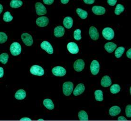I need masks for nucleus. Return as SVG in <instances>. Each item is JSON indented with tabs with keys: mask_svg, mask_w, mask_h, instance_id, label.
Listing matches in <instances>:
<instances>
[{
	"mask_svg": "<svg viewBox=\"0 0 131 121\" xmlns=\"http://www.w3.org/2000/svg\"><path fill=\"white\" fill-rule=\"evenodd\" d=\"M43 104L44 106L47 109L50 110H53L54 108H55V105H54L53 102L52 101V100L49 99V98L45 99L43 100Z\"/></svg>",
	"mask_w": 131,
	"mask_h": 121,
	"instance_id": "obj_18",
	"label": "nucleus"
},
{
	"mask_svg": "<svg viewBox=\"0 0 131 121\" xmlns=\"http://www.w3.org/2000/svg\"><path fill=\"white\" fill-rule=\"evenodd\" d=\"M125 114L126 116L128 118H130L131 117V105H128L125 108Z\"/></svg>",
	"mask_w": 131,
	"mask_h": 121,
	"instance_id": "obj_34",
	"label": "nucleus"
},
{
	"mask_svg": "<svg viewBox=\"0 0 131 121\" xmlns=\"http://www.w3.org/2000/svg\"><path fill=\"white\" fill-rule=\"evenodd\" d=\"M21 38L25 45L27 46L32 45L33 40L32 36L30 34L28 33H23L21 36Z\"/></svg>",
	"mask_w": 131,
	"mask_h": 121,
	"instance_id": "obj_5",
	"label": "nucleus"
},
{
	"mask_svg": "<svg viewBox=\"0 0 131 121\" xmlns=\"http://www.w3.org/2000/svg\"><path fill=\"white\" fill-rule=\"evenodd\" d=\"M4 75V69L3 68L0 67V79L2 78Z\"/></svg>",
	"mask_w": 131,
	"mask_h": 121,
	"instance_id": "obj_38",
	"label": "nucleus"
},
{
	"mask_svg": "<svg viewBox=\"0 0 131 121\" xmlns=\"http://www.w3.org/2000/svg\"><path fill=\"white\" fill-rule=\"evenodd\" d=\"M85 86L83 84L80 83L78 84L75 87V89L73 91V95L75 96H78L81 95L85 91Z\"/></svg>",
	"mask_w": 131,
	"mask_h": 121,
	"instance_id": "obj_15",
	"label": "nucleus"
},
{
	"mask_svg": "<svg viewBox=\"0 0 131 121\" xmlns=\"http://www.w3.org/2000/svg\"><path fill=\"white\" fill-rule=\"evenodd\" d=\"M112 84L111 79L108 75H105L102 78L101 81V85L104 87H107Z\"/></svg>",
	"mask_w": 131,
	"mask_h": 121,
	"instance_id": "obj_17",
	"label": "nucleus"
},
{
	"mask_svg": "<svg viewBox=\"0 0 131 121\" xmlns=\"http://www.w3.org/2000/svg\"><path fill=\"white\" fill-rule=\"evenodd\" d=\"M117 3V0H107V3L110 6H114Z\"/></svg>",
	"mask_w": 131,
	"mask_h": 121,
	"instance_id": "obj_35",
	"label": "nucleus"
},
{
	"mask_svg": "<svg viewBox=\"0 0 131 121\" xmlns=\"http://www.w3.org/2000/svg\"><path fill=\"white\" fill-rule=\"evenodd\" d=\"M100 70V65L99 62L94 60L92 61L90 65V71L93 75H96L98 74Z\"/></svg>",
	"mask_w": 131,
	"mask_h": 121,
	"instance_id": "obj_10",
	"label": "nucleus"
},
{
	"mask_svg": "<svg viewBox=\"0 0 131 121\" xmlns=\"http://www.w3.org/2000/svg\"><path fill=\"white\" fill-rule=\"evenodd\" d=\"M8 40V36L5 33L0 32V44L6 42Z\"/></svg>",
	"mask_w": 131,
	"mask_h": 121,
	"instance_id": "obj_33",
	"label": "nucleus"
},
{
	"mask_svg": "<svg viewBox=\"0 0 131 121\" xmlns=\"http://www.w3.org/2000/svg\"><path fill=\"white\" fill-rule=\"evenodd\" d=\"M63 25L67 29H71L73 25V20L70 17H66L63 20Z\"/></svg>",
	"mask_w": 131,
	"mask_h": 121,
	"instance_id": "obj_21",
	"label": "nucleus"
},
{
	"mask_svg": "<svg viewBox=\"0 0 131 121\" xmlns=\"http://www.w3.org/2000/svg\"><path fill=\"white\" fill-rule=\"evenodd\" d=\"M10 50L13 56H18L21 52V47L19 43L14 42L10 45Z\"/></svg>",
	"mask_w": 131,
	"mask_h": 121,
	"instance_id": "obj_1",
	"label": "nucleus"
},
{
	"mask_svg": "<svg viewBox=\"0 0 131 121\" xmlns=\"http://www.w3.org/2000/svg\"><path fill=\"white\" fill-rule=\"evenodd\" d=\"M95 100L97 101L101 102L104 100L103 93L101 90H96L95 92Z\"/></svg>",
	"mask_w": 131,
	"mask_h": 121,
	"instance_id": "obj_26",
	"label": "nucleus"
},
{
	"mask_svg": "<svg viewBox=\"0 0 131 121\" xmlns=\"http://www.w3.org/2000/svg\"><path fill=\"white\" fill-rule=\"evenodd\" d=\"M69 0H60L61 3L63 4H66L69 3Z\"/></svg>",
	"mask_w": 131,
	"mask_h": 121,
	"instance_id": "obj_42",
	"label": "nucleus"
},
{
	"mask_svg": "<svg viewBox=\"0 0 131 121\" xmlns=\"http://www.w3.org/2000/svg\"><path fill=\"white\" fill-rule=\"evenodd\" d=\"M74 88V85L71 82H66L63 84V94L66 96H69L71 94Z\"/></svg>",
	"mask_w": 131,
	"mask_h": 121,
	"instance_id": "obj_2",
	"label": "nucleus"
},
{
	"mask_svg": "<svg viewBox=\"0 0 131 121\" xmlns=\"http://www.w3.org/2000/svg\"><path fill=\"white\" fill-rule=\"evenodd\" d=\"M30 72L33 75L42 76L44 74V70L40 66L37 65H33L30 68Z\"/></svg>",
	"mask_w": 131,
	"mask_h": 121,
	"instance_id": "obj_3",
	"label": "nucleus"
},
{
	"mask_svg": "<svg viewBox=\"0 0 131 121\" xmlns=\"http://www.w3.org/2000/svg\"><path fill=\"white\" fill-rule=\"evenodd\" d=\"M117 47V45L115 44V43L109 42L106 43L105 44V49L106 51L108 53H112L114 50Z\"/></svg>",
	"mask_w": 131,
	"mask_h": 121,
	"instance_id": "obj_22",
	"label": "nucleus"
},
{
	"mask_svg": "<svg viewBox=\"0 0 131 121\" xmlns=\"http://www.w3.org/2000/svg\"><path fill=\"white\" fill-rule=\"evenodd\" d=\"M3 6L2 5V4H0V14L2 13V12L3 11Z\"/></svg>",
	"mask_w": 131,
	"mask_h": 121,
	"instance_id": "obj_43",
	"label": "nucleus"
},
{
	"mask_svg": "<svg viewBox=\"0 0 131 121\" xmlns=\"http://www.w3.org/2000/svg\"><path fill=\"white\" fill-rule=\"evenodd\" d=\"M120 90H121L120 86L116 84H115L113 85H112L110 89V91L113 94H116L118 93L120 91Z\"/></svg>",
	"mask_w": 131,
	"mask_h": 121,
	"instance_id": "obj_30",
	"label": "nucleus"
},
{
	"mask_svg": "<svg viewBox=\"0 0 131 121\" xmlns=\"http://www.w3.org/2000/svg\"><path fill=\"white\" fill-rule=\"evenodd\" d=\"M35 10L37 14L39 16L44 15L47 13L46 7L39 2H38L35 4Z\"/></svg>",
	"mask_w": 131,
	"mask_h": 121,
	"instance_id": "obj_7",
	"label": "nucleus"
},
{
	"mask_svg": "<svg viewBox=\"0 0 131 121\" xmlns=\"http://www.w3.org/2000/svg\"><path fill=\"white\" fill-rule=\"evenodd\" d=\"M23 1L20 0H12L10 2V6L13 9L19 8L23 5Z\"/></svg>",
	"mask_w": 131,
	"mask_h": 121,
	"instance_id": "obj_23",
	"label": "nucleus"
},
{
	"mask_svg": "<svg viewBox=\"0 0 131 121\" xmlns=\"http://www.w3.org/2000/svg\"><path fill=\"white\" fill-rule=\"evenodd\" d=\"M126 56L127 57V58H129V59H131V49H128V50H127V52H126Z\"/></svg>",
	"mask_w": 131,
	"mask_h": 121,
	"instance_id": "obj_39",
	"label": "nucleus"
},
{
	"mask_svg": "<svg viewBox=\"0 0 131 121\" xmlns=\"http://www.w3.org/2000/svg\"><path fill=\"white\" fill-rule=\"evenodd\" d=\"M40 47L42 49L46 51L49 54H52L54 53V50L51 44L48 41H44L40 44Z\"/></svg>",
	"mask_w": 131,
	"mask_h": 121,
	"instance_id": "obj_8",
	"label": "nucleus"
},
{
	"mask_svg": "<svg viewBox=\"0 0 131 121\" xmlns=\"http://www.w3.org/2000/svg\"><path fill=\"white\" fill-rule=\"evenodd\" d=\"M26 93L23 89H20L18 90L15 93L14 97L17 100H22L26 97Z\"/></svg>",
	"mask_w": 131,
	"mask_h": 121,
	"instance_id": "obj_20",
	"label": "nucleus"
},
{
	"mask_svg": "<svg viewBox=\"0 0 131 121\" xmlns=\"http://www.w3.org/2000/svg\"><path fill=\"white\" fill-rule=\"evenodd\" d=\"M9 59V55L8 54L4 53L0 55V62L4 65L6 64Z\"/></svg>",
	"mask_w": 131,
	"mask_h": 121,
	"instance_id": "obj_31",
	"label": "nucleus"
},
{
	"mask_svg": "<svg viewBox=\"0 0 131 121\" xmlns=\"http://www.w3.org/2000/svg\"><path fill=\"white\" fill-rule=\"evenodd\" d=\"M79 119L80 121H88L89 116L87 113L84 110L79 112L78 114Z\"/></svg>",
	"mask_w": 131,
	"mask_h": 121,
	"instance_id": "obj_25",
	"label": "nucleus"
},
{
	"mask_svg": "<svg viewBox=\"0 0 131 121\" xmlns=\"http://www.w3.org/2000/svg\"><path fill=\"white\" fill-rule=\"evenodd\" d=\"M36 23L37 26L41 28H43L48 25L49 23V19L47 17H40L36 20Z\"/></svg>",
	"mask_w": 131,
	"mask_h": 121,
	"instance_id": "obj_9",
	"label": "nucleus"
},
{
	"mask_svg": "<svg viewBox=\"0 0 131 121\" xmlns=\"http://www.w3.org/2000/svg\"><path fill=\"white\" fill-rule=\"evenodd\" d=\"M38 121H44V120L42 119H39L38 120Z\"/></svg>",
	"mask_w": 131,
	"mask_h": 121,
	"instance_id": "obj_44",
	"label": "nucleus"
},
{
	"mask_svg": "<svg viewBox=\"0 0 131 121\" xmlns=\"http://www.w3.org/2000/svg\"><path fill=\"white\" fill-rule=\"evenodd\" d=\"M65 33V29L64 27L61 26L56 27L54 30V36L57 38H60L62 37Z\"/></svg>",
	"mask_w": 131,
	"mask_h": 121,
	"instance_id": "obj_16",
	"label": "nucleus"
},
{
	"mask_svg": "<svg viewBox=\"0 0 131 121\" xmlns=\"http://www.w3.org/2000/svg\"><path fill=\"white\" fill-rule=\"evenodd\" d=\"M85 65V62L83 59H77L74 63V69L77 72H81L84 69Z\"/></svg>",
	"mask_w": 131,
	"mask_h": 121,
	"instance_id": "obj_11",
	"label": "nucleus"
},
{
	"mask_svg": "<svg viewBox=\"0 0 131 121\" xmlns=\"http://www.w3.org/2000/svg\"><path fill=\"white\" fill-rule=\"evenodd\" d=\"M81 30L79 29H77L75 30L74 32V38L76 40L79 41L80 40H81L82 37L81 35Z\"/></svg>",
	"mask_w": 131,
	"mask_h": 121,
	"instance_id": "obj_32",
	"label": "nucleus"
},
{
	"mask_svg": "<svg viewBox=\"0 0 131 121\" xmlns=\"http://www.w3.org/2000/svg\"><path fill=\"white\" fill-rule=\"evenodd\" d=\"M121 111V109L118 106H113L110 108L109 114L111 116H115L119 115Z\"/></svg>",
	"mask_w": 131,
	"mask_h": 121,
	"instance_id": "obj_19",
	"label": "nucleus"
},
{
	"mask_svg": "<svg viewBox=\"0 0 131 121\" xmlns=\"http://www.w3.org/2000/svg\"><path fill=\"white\" fill-rule=\"evenodd\" d=\"M125 48L124 47H120L115 50V54L116 58L119 59L121 57L125 52Z\"/></svg>",
	"mask_w": 131,
	"mask_h": 121,
	"instance_id": "obj_27",
	"label": "nucleus"
},
{
	"mask_svg": "<svg viewBox=\"0 0 131 121\" xmlns=\"http://www.w3.org/2000/svg\"><path fill=\"white\" fill-rule=\"evenodd\" d=\"M125 7L121 4H118L115 7V13L116 15H119L125 10Z\"/></svg>",
	"mask_w": 131,
	"mask_h": 121,
	"instance_id": "obj_29",
	"label": "nucleus"
},
{
	"mask_svg": "<svg viewBox=\"0 0 131 121\" xmlns=\"http://www.w3.org/2000/svg\"><path fill=\"white\" fill-rule=\"evenodd\" d=\"M53 74L56 76H63L66 74V69L61 66H57L53 68L52 69Z\"/></svg>",
	"mask_w": 131,
	"mask_h": 121,
	"instance_id": "obj_6",
	"label": "nucleus"
},
{
	"mask_svg": "<svg viewBox=\"0 0 131 121\" xmlns=\"http://www.w3.org/2000/svg\"><path fill=\"white\" fill-rule=\"evenodd\" d=\"M117 120L118 121H127V119L124 116H120L118 117Z\"/></svg>",
	"mask_w": 131,
	"mask_h": 121,
	"instance_id": "obj_40",
	"label": "nucleus"
},
{
	"mask_svg": "<svg viewBox=\"0 0 131 121\" xmlns=\"http://www.w3.org/2000/svg\"><path fill=\"white\" fill-rule=\"evenodd\" d=\"M89 34L91 39L93 40H96L99 39V34L98 30L95 27L91 26L89 30Z\"/></svg>",
	"mask_w": 131,
	"mask_h": 121,
	"instance_id": "obj_12",
	"label": "nucleus"
},
{
	"mask_svg": "<svg viewBox=\"0 0 131 121\" xmlns=\"http://www.w3.org/2000/svg\"><path fill=\"white\" fill-rule=\"evenodd\" d=\"M102 35L105 39L110 40L113 39L115 37V32L114 30L111 28H105L102 31Z\"/></svg>",
	"mask_w": 131,
	"mask_h": 121,
	"instance_id": "obj_4",
	"label": "nucleus"
},
{
	"mask_svg": "<svg viewBox=\"0 0 131 121\" xmlns=\"http://www.w3.org/2000/svg\"><path fill=\"white\" fill-rule=\"evenodd\" d=\"M92 12L96 15H102L105 13V8L103 7L95 5L92 7Z\"/></svg>",
	"mask_w": 131,
	"mask_h": 121,
	"instance_id": "obj_14",
	"label": "nucleus"
},
{
	"mask_svg": "<svg viewBox=\"0 0 131 121\" xmlns=\"http://www.w3.org/2000/svg\"><path fill=\"white\" fill-rule=\"evenodd\" d=\"M95 0H83L84 2L87 4H92L94 3Z\"/></svg>",
	"mask_w": 131,
	"mask_h": 121,
	"instance_id": "obj_37",
	"label": "nucleus"
},
{
	"mask_svg": "<svg viewBox=\"0 0 131 121\" xmlns=\"http://www.w3.org/2000/svg\"><path fill=\"white\" fill-rule=\"evenodd\" d=\"M67 49L69 52L72 54H76L79 52V47L75 42L69 43L67 45Z\"/></svg>",
	"mask_w": 131,
	"mask_h": 121,
	"instance_id": "obj_13",
	"label": "nucleus"
},
{
	"mask_svg": "<svg viewBox=\"0 0 131 121\" xmlns=\"http://www.w3.org/2000/svg\"><path fill=\"white\" fill-rule=\"evenodd\" d=\"M130 94H131V87H130Z\"/></svg>",
	"mask_w": 131,
	"mask_h": 121,
	"instance_id": "obj_45",
	"label": "nucleus"
},
{
	"mask_svg": "<svg viewBox=\"0 0 131 121\" xmlns=\"http://www.w3.org/2000/svg\"><path fill=\"white\" fill-rule=\"evenodd\" d=\"M76 12L78 14V15H79V16L83 20L85 19L88 16V12L86 10H83L80 8H78L76 10Z\"/></svg>",
	"mask_w": 131,
	"mask_h": 121,
	"instance_id": "obj_24",
	"label": "nucleus"
},
{
	"mask_svg": "<svg viewBox=\"0 0 131 121\" xmlns=\"http://www.w3.org/2000/svg\"><path fill=\"white\" fill-rule=\"evenodd\" d=\"M20 121H31V119L29 117H23L20 119Z\"/></svg>",
	"mask_w": 131,
	"mask_h": 121,
	"instance_id": "obj_41",
	"label": "nucleus"
},
{
	"mask_svg": "<svg viewBox=\"0 0 131 121\" xmlns=\"http://www.w3.org/2000/svg\"><path fill=\"white\" fill-rule=\"evenodd\" d=\"M43 3L47 5H51L54 3V0H43Z\"/></svg>",
	"mask_w": 131,
	"mask_h": 121,
	"instance_id": "obj_36",
	"label": "nucleus"
},
{
	"mask_svg": "<svg viewBox=\"0 0 131 121\" xmlns=\"http://www.w3.org/2000/svg\"><path fill=\"white\" fill-rule=\"evenodd\" d=\"M13 16L10 13V12L7 11L4 13L3 16V20L6 23H9L13 20Z\"/></svg>",
	"mask_w": 131,
	"mask_h": 121,
	"instance_id": "obj_28",
	"label": "nucleus"
}]
</instances>
